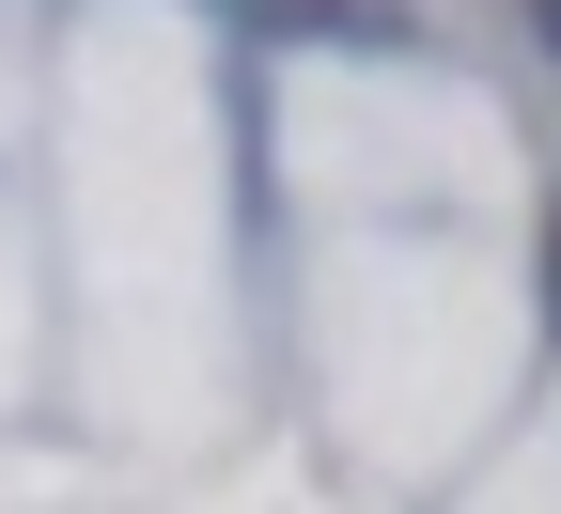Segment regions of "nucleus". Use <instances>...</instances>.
I'll return each mask as SVG.
<instances>
[{
	"label": "nucleus",
	"instance_id": "1",
	"mask_svg": "<svg viewBox=\"0 0 561 514\" xmlns=\"http://www.w3.org/2000/svg\"><path fill=\"white\" fill-rule=\"evenodd\" d=\"M546 312H561V218H546Z\"/></svg>",
	"mask_w": 561,
	"mask_h": 514
}]
</instances>
